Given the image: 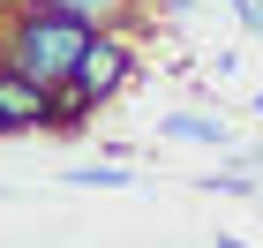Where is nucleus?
<instances>
[{
  "mask_svg": "<svg viewBox=\"0 0 263 248\" xmlns=\"http://www.w3.org/2000/svg\"><path fill=\"white\" fill-rule=\"evenodd\" d=\"M83 38H90L83 23H68V15H53V8H30V0H23V15L8 23V38H0V68L23 75V83H38V90H53V83H68Z\"/></svg>",
  "mask_w": 263,
  "mask_h": 248,
  "instance_id": "f257e3e1",
  "label": "nucleus"
},
{
  "mask_svg": "<svg viewBox=\"0 0 263 248\" xmlns=\"http://www.w3.org/2000/svg\"><path fill=\"white\" fill-rule=\"evenodd\" d=\"M128 75H136V45H128V30H90L76 53V68H68V83L83 90V105H105L121 98Z\"/></svg>",
  "mask_w": 263,
  "mask_h": 248,
  "instance_id": "f03ea898",
  "label": "nucleus"
},
{
  "mask_svg": "<svg viewBox=\"0 0 263 248\" xmlns=\"http://www.w3.org/2000/svg\"><path fill=\"white\" fill-rule=\"evenodd\" d=\"M23 128H45V90L0 68V136H23Z\"/></svg>",
  "mask_w": 263,
  "mask_h": 248,
  "instance_id": "7ed1b4c3",
  "label": "nucleus"
},
{
  "mask_svg": "<svg viewBox=\"0 0 263 248\" xmlns=\"http://www.w3.org/2000/svg\"><path fill=\"white\" fill-rule=\"evenodd\" d=\"M30 8H53L83 30H128V15H136V0H30Z\"/></svg>",
  "mask_w": 263,
  "mask_h": 248,
  "instance_id": "20e7f679",
  "label": "nucleus"
},
{
  "mask_svg": "<svg viewBox=\"0 0 263 248\" xmlns=\"http://www.w3.org/2000/svg\"><path fill=\"white\" fill-rule=\"evenodd\" d=\"M158 136L173 143H196V150H233V128L211 121V113H158Z\"/></svg>",
  "mask_w": 263,
  "mask_h": 248,
  "instance_id": "39448f33",
  "label": "nucleus"
},
{
  "mask_svg": "<svg viewBox=\"0 0 263 248\" xmlns=\"http://www.w3.org/2000/svg\"><path fill=\"white\" fill-rule=\"evenodd\" d=\"M61 181L68 188H143V173H128L121 158H90V165H68Z\"/></svg>",
  "mask_w": 263,
  "mask_h": 248,
  "instance_id": "423d86ee",
  "label": "nucleus"
},
{
  "mask_svg": "<svg viewBox=\"0 0 263 248\" xmlns=\"http://www.w3.org/2000/svg\"><path fill=\"white\" fill-rule=\"evenodd\" d=\"M196 188H218V196H263L248 173H196Z\"/></svg>",
  "mask_w": 263,
  "mask_h": 248,
  "instance_id": "0eeeda50",
  "label": "nucleus"
},
{
  "mask_svg": "<svg viewBox=\"0 0 263 248\" xmlns=\"http://www.w3.org/2000/svg\"><path fill=\"white\" fill-rule=\"evenodd\" d=\"M241 30H248V38H263V0H241Z\"/></svg>",
  "mask_w": 263,
  "mask_h": 248,
  "instance_id": "6e6552de",
  "label": "nucleus"
},
{
  "mask_svg": "<svg viewBox=\"0 0 263 248\" xmlns=\"http://www.w3.org/2000/svg\"><path fill=\"white\" fill-rule=\"evenodd\" d=\"M248 113H256V121H263V90H256V98H248Z\"/></svg>",
  "mask_w": 263,
  "mask_h": 248,
  "instance_id": "1a4fd4ad",
  "label": "nucleus"
},
{
  "mask_svg": "<svg viewBox=\"0 0 263 248\" xmlns=\"http://www.w3.org/2000/svg\"><path fill=\"white\" fill-rule=\"evenodd\" d=\"M256 188H263V181H256Z\"/></svg>",
  "mask_w": 263,
  "mask_h": 248,
  "instance_id": "9d476101",
  "label": "nucleus"
}]
</instances>
